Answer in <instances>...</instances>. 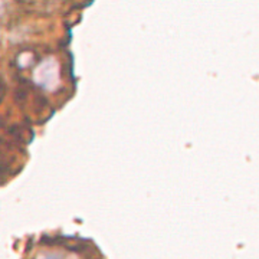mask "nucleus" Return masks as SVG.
I'll list each match as a JSON object with an SVG mask.
<instances>
[{
  "label": "nucleus",
  "instance_id": "f257e3e1",
  "mask_svg": "<svg viewBox=\"0 0 259 259\" xmlns=\"http://www.w3.org/2000/svg\"><path fill=\"white\" fill-rule=\"evenodd\" d=\"M59 65L55 59H47L33 72V81L45 91H54L59 85Z\"/></svg>",
  "mask_w": 259,
  "mask_h": 259
}]
</instances>
